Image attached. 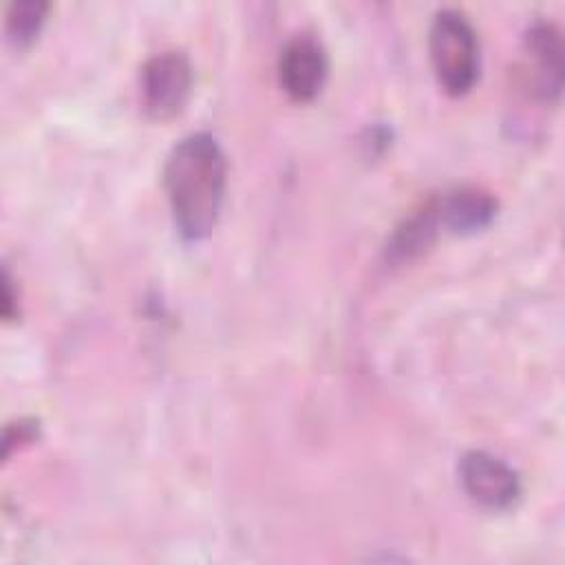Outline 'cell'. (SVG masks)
<instances>
[{"label":"cell","mask_w":565,"mask_h":565,"mask_svg":"<svg viewBox=\"0 0 565 565\" xmlns=\"http://www.w3.org/2000/svg\"><path fill=\"white\" fill-rule=\"evenodd\" d=\"M225 174L223 148L210 132H192L170 150L163 185L183 238L201 241L214 230L225 196Z\"/></svg>","instance_id":"cell-1"},{"label":"cell","mask_w":565,"mask_h":565,"mask_svg":"<svg viewBox=\"0 0 565 565\" xmlns=\"http://www.w3.org/2000/svg\"><path fill=\"white\" fill-rule=\"evenodd\" d=\"M428 51L439 86L452 95H466L479 77V42L470 22L452 9L435 15L428 31Z\"/></svg>","instance_id":"cell-2"},{"label":"cell","mask_w":565,"mask_h":565,"mask_svg":"<svg viewBox=\"0 0 565 565\" xmlns=\"http://www.w3.org/2000/svg\"><path fill=\"white\" fill-rule=\"evenodd\" d=\"M141 106L148 117L166 121L179 115L192 90V66L179 51L152 55L139 77Z\"/></svg>","instance_id":"cell-3"},{"label":"cell","mask_w":565,"mask_h":565,"mask_svg":"<svg viewBox=\"0 0 565 565\" xmlns=\"http://www.w3.org/2000/svg\"><path fill=\"white\" fill-rule=\"evenodd\" d=\"M459 479L466 494L486 510H508L521 497L516 470L483 450H472L461 457Z\"/></svg>","instance_id":"cell-4"},{"label":"cell","mask_w":565,"mask_h":565,"mask_svg":"<svg viewBox=\"0 0 565 565\" xmlns=\"http://www.w3.org/2000/svg\"><path fill=\"white\" fill-rule=\"evenodd\" d=\"M327 53L311 35L291 38L278 57V79L294 102H311L327 82Z\"/></svg>","instance_id":"cell-5"},{"label":"cell","mask_w":565,"mask_h":565,"mask_svg":"<svg viewBox=\"0 0 565 565\" xmlns=\"http://www.w3.org/2000/svg\"><path fill=\"white\" fill-rule=\"evenodd\" d=\"M525 51L532 57L534 93L543 99H558L563 88V46L558 31L547 22H536L525 35Z\"/></svg>","instance_id":"cell-6"},{"label":"cell","mask_w":565,"mask_h":565,"mask_svg":"<svg viewBox=\"0 0 565 565\" xmlns=\"http://www.w3.org/2000/svg\"><path fill=\"white\" fill-rule=\"evenodd\" d=\"M439 223L450 232L468 234L486 227L497 214V201L479 188H457L437 201Z\"/></svg>","instance_id":"cell-7"},{"label":"cell","mask_w":565,"mask_h":565,"mask_svg":"<svg viewBox=\"0 0 565 565\" xmlns=\"http://www.w3.org/2000/svg\"><path fill=\"white\" fill-rule=\"evenodd\" d=\"M49 4L40 2V0H22V2H13L7 11V38L11 44H15L18 49L31 44L46 18Z\"/></svg>","instance_id":"cell-8"}]
</instances>
